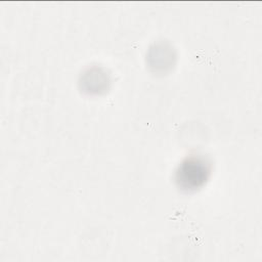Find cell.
Instances as JSON below:
<instances>
[{"instance_id":"cell-1","label":"cell","mask_w":262,"mask_h":262,"mask_svg":"<svg viewBox=\"0 0 262 262\" xmlns=\"http://www.w3.org/2000/svg\"><path fill=\"white\" fill-rule=\"evenodd\" d=\"M209 170L207 164L196 158L186 160L177 173V181L185 188H195L207 179Z\"/></svg>"}]
</instances>
